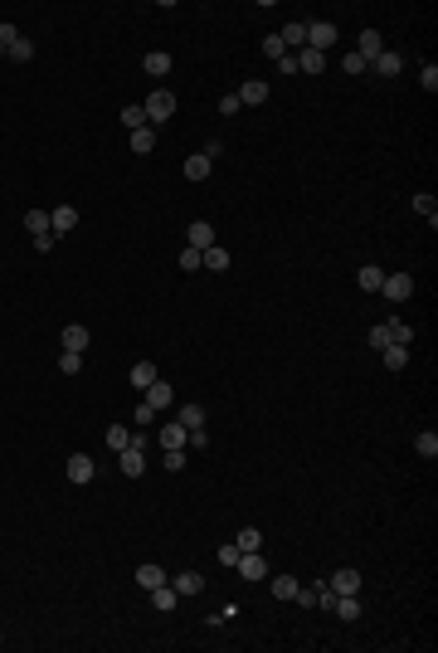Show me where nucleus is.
<instances>
[{
  "label": "nucleus",
  "instance_id": "nucleus-1",
  "mask_svg": "<svg viewBox=\"0 0 438 653\" xmlns=\"http://www.w3.org/2000/svg\"><path fill=\"white\" fill-rule=\"evenodd\" d=\"M141 112H146V127H156V122H166L171 112H176V93H166V88H156L146 103H141Z\"/></svg>",
  "mask_w": 438,
  "mask_h": 653
},
{
  "label": "nucleus",
  "instance_id": "nucleus-2",
  "mask_svg": "<svg viewBox=\"0 0 438 653\" xmlns=\"http://www.w3.org/2000/svg\"><path fill=\"white\" fill-rule=\"evenodd\" d=\"M336 39H341V29H336L331 20H312V25H307V49H317V54H327V49H331V44H336Z\"/></svg>",
  "mask_w": 438,
  "mask_h": 653
},
{
  "label": "nucleus",
  "instance_id": "nucleus-3",
  "mask_svg": "<svg viewBox=\"0 0 438 653\" xmlns=\"http://www.w3.org/2000/svg\"><path fill=\"white\" fill-rule=\"evenodd\" d=\"M380 293H385L390 303H409V298H414V278H409V273H385Z\"/></svg>",
  "mask_w": 438,
  "mask_h": 653
},
{
  "label": "nucleus",
  "instance_id": "nucleus-4",
  "mask_svg": "<svg viewBox=\"0 0 438 653\" xmlns=\"http://www.w3.org/2000/svg\"><path fill=\"white\" fill-rule=\"evenodd\" d=\"M117 468H122L127 478H141V473H146V448H136V444H127V448L117 453Z\"/></svg>",
  "mask_w": 438,
  "mask_h": 653
},
{
  "label": "nucleus",
  "instance_id": "nucleus-5",
  "mask_svg": "<svg viewBox=\"0 0 438 653\" xmlns=\"http://www.w3.org/2000/svg\"><path fill=\"white\" fill-rule=\"evenodd\" d=\"M234 570H239L243 580H268V561H263L258 551H243V556L234 561Z\"/></svg>",
  "mask_w": 438,
  "mask_h": 653
},
{
  "label": "nucleus",
  "instance_id": "nucleus-6",
  "mask_svg": "<svg viewBox=\"0 0 438 653\" xmlns=\"http://www.w3.org/2000/svg\"><path fill=\"white\" fill-rule=\"evenodd\" d=\"M49 229H54V239H59V234H73V229H78V210H73V205H54V210H49Z\"/></svg>",
  "mask_w": 438,
  "mask_h": 653
},
{
  "label": "nucleus",
  "instance_id": "nucleus-7",
  "mask_svg": "<svg viewBox=\"0 0 438 653\" xmlns=\"http://www.w3.org/2000/svg\"><path fill=\"white\" fill-rule=\"evenodd\" d=\"M141 400H146L151 410H166V405H176V390H171V380H151V385L141 390Z\"/></svg>",
  "mask_w": 438,
  "mask_h": 653
},
{
  "label": "nucleus",
  "instance_id": "nucleus-8",
  "mask_svg": "<svg viewBox=\"0 0 438 653\" xmlns=\"http://www.w3.org/2000/svg\"><path fill=\"white\" fill-rule=\"evenodd\" d=\"M93 478H98V463H93L88 453H73V458H69V483L83 488V483H93Z\"/></svg>",
  "mask_w": 438,
  "mask_h": 653
},
{
  "label": "nucleus",
  "instance_id": "nucleus-9",
  "mask_svg": "<svg viewBox=\"0 0 438 653\" xmlns=\"http://www.w3.org/2000/svg\"><path fill=\"white\" fill-rule=\"evenodd\" d=\"M327 585L336 590V595H360V570H355V565H341Z\"/></svg>",
  "mask_w": 438,
  "mask_h": 653
},
{
  "label": "nucleus",
  "instance_id": "nucleus-10",
  "mask_svg": "<svg viewBox=\"0 0 438 653\" xmlns=\"http://www.w3.org/2000/svg\"><path fill=\"white\" fill-rule=\"evenodd\" d=\"M370 69H375L380 78H395V74H404V54L385 49V54H375V59H370Z\"/></svg>",
  "mask_w": 438,
  "mask_h": 653
},
{
  "label": "nucleus",
  "instance_id": "nucleus-11",
  "mask_svg": "<svg viewBox=\"0 0 438 653\" xmlns=\"http://www.w3.org/2000/svg\"><path fill=\"white\" fill-rule=\"evenodd\" d=\"M355 54L370 64L375 54H385V39H380V29H360V39H355Z\"/></svg>",
  "mask_w": 438,
  "mask_h": 653
},
{
  "label": "nucleus",
  "instance_id": "nucleus-12",
  "mask_svg": "<svg viewBox=\"0 0 438 653\" xmlns=\"http://www.w3.org/2000/svg\"><path fill=\"white\" fill-rule=\"evenodd\" d=\"M268 93H273V88H268L263 78H248V83L239 88V103H243V108H258V103H268Z\"/></svg>",
  "mask_w": 438,
  "mask_h": 653
},
{
  "label": "nucleus",
  "instance_id": "nucleus-13",
  "mask_svg": "<svg viewBox=\"0 0 438 653\" xmlns=\"http://www.w3.org/2000/svg\"><path fill=\"white\" fill-rule=\"evenodd\" d=\"M185 181H210V171H215V161L205 156V151H195V156H185Z\"/></svg>",
  "mask_w": 438,
  "mask_h": 653
},
{
  "label": "nucleus",
  "instance_id": "nucleus-14",
  "mask_svg": "<svg viewBox=\"0 0 438 653\" xmlns=\"http://www.w3.org/2000/svg\"><path fill=\"white\" fill-rule=\"evenodd\" d=\"M59 341H64V351H78V356H83V351H88V341H93V331H88V326H64V336H59Z\"/></svg>",
  "mask_w": 438,
  "mask_h": 653
},
{
  "label": "nucleus",
  "instance_id": "nucleus-15",
  "mask_svg": "<svg viewBox=\"0 0 438 653\" xmlns=\"http://www.w3.org/2000/svg\"><path fill=\"white\" fill-rule=\"evenodd\" d=\"M190 249H200V254L215 249V224H210V219H195V224H190Z\"/></svg>",
  "mask_w": 438,
  "mask_h": 653
},
{
  "label": "nucleus",
  "instance_id": "nucleus-16",
  "mask_svg": "<svg viewBox=\"0 0 438 653\" xmlns=\"http://www.w3.org/2000/svg\"><path fill=\"white\" fill-rule=\"evenodd\" d=\"M171 585H176V595L185 600V595H200V590H205V575H200V570H181Z\"/></svg>",
  "mask_w": 438,
  "mask_h": 653
},
{
  "label": "nucleus",
  "instance_id": "nucleus-17",
  "mask_svg": "<svg viewBox=\"0 0 438 653\" xmlns=\"http://www.w3.org/2000/svg\"><path fill=\"white\" fill-rule=\"evenodd\" d=\"M278 39H283V49H307V25H302V20H292V25H283V34H278Z\"/></svg>",
  "mask_w": 438,
  "mask_h": 653
},
{
  "label": "nucleus",
  "instance_id": "nucleus-18",
  "mask_svg": "<svg viewBox=\"0 0 438 653\" xmlns=\"http://www.w3.org/2000/svg\"><path fill=\"white\" fill-rule=\"evenodd\" d=\"M151 605H156L161 614H171V610L181 605V595H176V585H171V580H166V585H156V590H151Z\"/></svg>",
  "mask_w": 438,
  "mask_h": 653
},
{
  "label": "nucleus",
  "instance_id": "nucleus-19",
  "mask_svg": "<svg viewBox=\"0 0 438 653\" xmlns=\"http://www.w3.org/2000/svg\"><path fill=\"white\" fill-rule=\"evenodd\" d=\"M185 439H190V429H185V425H161L156 444H161V448H185Z\"/></svg>",
  "mask_w": 438,
  "mask_h": 653
},
{
  "label": "nucleus",
  "instance_id": "nucleus-20",
  "mask_svg": "<svg viewBox=\"0 0 438 653\" xmlns=\"http://www.w3.org/2000/svg\"><path fill=\"white\" fill-rule=\"evenodd\" d=\"M327 69V54H317V49H297V74H322Z\"/></svg>",
  "mask_w": 438,
  "mask_h": 653
},
{
  "label": "nucleus",
  "instance_id": "nucleus-21",
  "mask_svg": "<svg viewBox=\"0 0 438 653\" xmlns=\"http://www.w3.org/2000/svg\"><path fill=\"white\" fill-rule=\"evenodd\" d=\"M136 585H141V590H156V585H166V570L146 561V565H136Z\"/></svg>",
  "mask_w": 438,
  "mask_h": 653
},
{
  "label": "nucleus",
  "instance_id": "nucleus-22",
  "mask_svg": "<svg viewBox=\"0 0 438 653\" xmlns=\"http://www.w3.org/2000/svg\"><path fill=\"white\" fill-rule=\"evenodd\" d=\"M385 331H390V346H409V341H414V326L400 322V317H390V322H385Z\"/></svg>",
  "mask_w": 438,
  "mask_h": 653
},
{
  "label": "nucleus",
  "instance_id": "nucleus-23",
  "mask_svg": "<svg viewBox=\"0 0 438 653\" xmlns=\"http://www.w3.org/2000/svg\"><path fill=\"white\" fill-rule=\"evenodd\" d=\"M200 268H210V273H224V268H229V249H205V254H200Z\"/></svg>",
  "mask_w": 438,
  "mask_h": 653
},
{
  "label": "nucleus",
  "instance_id": "nucleus-24",
  "mask_svg": "<svg viewBox=\"0 0 438 653\" xmlns=\"http://www.w3.org/2000/svg\"><path fill=\"white\" fill-rule=\"evenodd\" d=\"M141 69H146L151 78H166V74H171V54H161V49H156V54H146V59H141Z\"/></svg>",
  "mask_w": 438,
  "mask_h": 653
},
{
  "label": "nucleus",
  "instance_id": "nucleus-25",
  "mask_svg": "<svg viewBox=\"0 0 438 653\" xmlns=\"http://www.w3.org/2000/svg\"><path fill=\"white\" fill-rule=\"evenodd\" d=\"M151 146H156V127H136L132 132V151L136 156H151Z\"/></svg>",
  "mask_w": 438,
  "mask_h": 653
},
{
  "label": "nucleus",
  "instance_id": "nucleus-26",
  "mask_svg": "<svg viewBox=\"0 0 438 653\" xmlns=\"http://www.w3.org/2000/svg\"><path fill=\"white\" fill-rule=\"evenodd\" d=\"M355 283H360L365 293H380V283H385V268H375V263H365V268L355 273Z\"/></svg>",
  "mask_w": 438,
  "mask_h": 653
},
{
  "label": "nucleus",
  "instance_id": "nucleus-27",
  "mask_svg": "<svg viewBox=\"0 0 438 653\" xmlns=\"http://www.w3.org/2000/svg\"><path fill=\"white\" fill-rule=\"evenodd\" d=\"M176 425H185V429H205V405H181Z\"/></svg>",
  "mask_w": 438,
  "mask_h": 653
},
{
  "label": "nucleus",
  "instance_id": "nucleus-28",
  "mask_svg": "<svg viewBox=\"0 0 438 653\" xmlns=\"http://www.w3.org/2000/svg\"><path fill=\"white\" fill-rule=\"evenodd\" d=\"M331 610H336L346 624H355V619H360V600H355V595H336V605H331Z\"/></svg>",
  "mask_w": 438,
  "mask_h": 653
},
{
  "label": "nucleus",
  "instance_id": "nucleus-29",
  "mask_svg": "<svg viewBox=\"0 0 438 653\" xmlns=\"http://www.w3.org/2000/svg\"><path fill=\"white\" fill-rule=\"evenodd\" d=\"M103 439H108L112 453H122V448L132 444V429H127V425H108V434H103Z\"/></svg>",
  "mask_w": 438,
  "mask_h": 653
},
{
  "label": "nucleus",
  "instance_id": "nucleus-30",
  "mask_svg": "<svg viewBox=\"0 0 438 653\" xmlns=\"http://www.w3.org/2000/svg\"><path fill=\"white\" fill-rule=\"evenodd\" d=\"M24 229H29L34 239H39V234H54V229H49V210H29V215H24Z\"/></svg>",
  "mask_w": 438,
  "mask_h": 653
},
{
  "label": "nucleus",
  "instance_id": "nucleus-31",
  "mask_svg": "<svg viewBox=\"0 0 438 653\" xmlns=\"http://www.w3.org/2000/svg\"><path fill=\"white\" fill-rule=\"evenodd\" d=\"M234 546H239V551H258V546H263V532H258V527H239Z\"/></svg>",
  "mask_w": 438,
  "mask_h": 653
},
{
  "label": "nucleus",
  "instance_id": "nucleus-32",
  "mask_svg": "<svg viewBox=\"0 0 438 653\" xmlns=\"http://www.w3.org/2000/svg\"><path fill=\"white\" fill-rule=\"evenodd\" d=\"M380 351H385V366L390 371H404L409 366V346H380Z\"/></svg>",
  "mask_w": 438,
  "mask_h": 653
},
{
  "label": "nucleus",
  "instance_id": "nucleus-33",
  "mask_svg": "<svg viewBox=\"0 0 438 653\" xmlns=\"http://www.w3.org/2000/svg\"><path fill=\"white\" fill-rule=\"evenodd\" d=\"M151 380H156V366H151V361H136V366H132V385H136V390H146Z\"/></svg>",
  "mask_w": 438,
  "mask_h": 653
},
{
  "label": "nucleus",
  "instance_id": "nucleus-34",
  "mask_svg": "<svg viewBox=\"0 0 438 653\" xmlns=\"http://www.w3.org/2000/svg\"><path fill=\"white\" fill-rule=\"evenodd\" d=\"M414 210H419V215H424L429 224H434V219H438V200L429 195V191H419V195H414Z\"/></svg>",
  "mask_w": 438,
  "mask_h": 653
},
{
  "label": "nucleus",
  "instance_id": "nucleus-35",
  "mask_svg": "<svg viewBox=\"0 0 438 653\" xmlns=\"http://www.w3.org/2000/svg\"><path fill=\"white\" fill-rule=\"evenodd\" d=\"M273 595L278 600H292L297 595V575H273Z\"/></svg>",
  "mask_w": 438,
  "mask_h": 653
},
{
  "label": "nucleus",
  "instance_id": "nucleus-36",
  "mask_svg": "<svg viewBox=\"0 0 438 653\" xmlns=\"http://www.w3.org/2000/svg\"><path fill=\"white\" fill-rule=\"evenodd\" d=\"M414 448H419V458H438V434H434V429H424V434L414 439Z\"/></svg>",
  "mask_w": 438,
  "mask_h": 653
},
{
  "label": "nucleus",
  "instance_id": "nucleus-37",
  "mask_svg": "<svg viewBox=\"0 0 438 653\" xmlns=\"http://www.w3.org/2000/svg\"><path fill=\"white\" fill-rule=\"evenodd\" d=\"M5 59H15V64H24V59H34V44H29V39L20 34V39L10 44V54H5Z\"/></svg>",
  "mask_w": 438,
  "mask_h": 653
},
{
  "label": "nucleus",
  "instance_id": "nucleus-38",
  "mask_svg": "<svg viewBox=\"0 0 438 653\" xmlns=\"http://www.w3.org/2000/svg\"><path fill=\"white\" fill-rule=\"evenodd\" d=\"M59 371H64V376H78V371H83V356H78V351H59Z\"/></svg>",
  "mask_w": 438,
  "mask_h": 653
},
{
  "label": "nucleus",
  "instance_id": "nucleus-39",
  "mask_svg": "<svg viewBox=\"0 0 438 653\" xmlns=\"http://www.w3.org/2000/svg\"><path fill=\"white\" fill-rule=\"evenodd\" d=\"M122 127H146V112H141V103H132V108H122Z\"/></svg>",
  "mask_w": 438,
  "mask_h": 653
},
{
  "label": "nucleus",
  "instance_id": "nucleus-40",
  "mask_svg": "<svg viewBox=\"0 0 438 653\" xmlns=\"http://www.w3.org/2000/svg\"><path fill=\"white\" fill-rule=\"evenodd\" d=\"M341 69H346V74H351V78H355V74H365V69H370V64H365V59H360V54H341Z\"/></svg>",
  "mask_w": 438,
  "mask_h": 653
},
{
  "label": "nucleus",
  "instance_id": "nucleus-41",
  "mask_svg": "<svg viewBox=\"0 0 438 653\" xmlns=\"http://www.w3.org/2000/svg\"><path fill=\"white\" fill-rule=\"evenodd\" d=\"M239 556H243L239 546H234V542H224V546H219V556H215V561H219V565H229V570H234V561H239Z\"/></svg>",
  "mask_w": 438,
  "mask_h": 653
},
{
  "label": "nucleus",
  "instance_id": "nucleus-42",
  "mask_svg": "<svg viewBox=\"0 0 438 653\" xmlns=\"http://www.w3.org/2000/svg\"><path fill=\"white\" fill-rule=\"evenodd\" d=\"M263 54H268V59H273V64H278V59H283V54H288V49H283V39H278V34H268V39H263Z\"/></svg>",
  "mask_w": 438,
  "mask_h": 653
},
{
  "label": "nucleus",
  "instance_id": "nucleus-43",
  "mask_svg": "<svg viewBox=\"0 0 438 653\" xmlns=\"http://www.w3.org/2000/svg\"><path fill=\"white\" fill-rule=\"evenodd\" d=\"M185 468V448H166V473H181Z\"/></svg>",
  "mask_w": 438,
  "mask_h": 653
},
{
  "label": "nucleus",
  "instance_id": "nucleus-44",
  "mask_svg": "<svg viewBox=\"0 0 438 653\" xmlns=\"http://www.w3.org/2000/svg\"><path fill=\"white\" fill-rule=\"evenodd\" d=\"M181 268L195 273V268H200V249H181Z\"/></svg>",
  "mask_w": 438,
  "mask_h": 653
},
{
  "label": "nucleus",
  "instance_id": "nucleus-45",
  "mask_svg": "<svg viewBox=\"0 0 438 653\" xmlns=\"http://www.w3.org/2000/svg\"><path fill=\"white\" fill-rule=\"evenodd\" d=\"M419 83H424L429 93H434V88H438V69H434V64H424V69H419Z\"/></svg>",
  "mask_w": 438,
  "mask_h": 653
},
{
  "label": "nucleus",
  "instance_id": "nucleus-46",
  "mask_svg": "<svg viewBox=\"0 0 438 653\" xmlns=\"http://www.w3.org/2000/svg\"><path fill=\"white\" fill-rule=\"evenodd\" d=\"M239 108H243V103H239V93H224V98H219V112H224V117H234Z\"/></svg>",
  "mask_w": 438,
  "mask_h": 653
},
{
  "label": "nucleus",
  "instance_id": "nucleus-47",
  "mask_svg": "<svg viewBox=\"0 0 438 653\" xmlns=\"http://www.w3.org/2000/svg\"><path fill=\"white\" fill-rule=\"evenodd\" d=\"M132 420H136V425H141V429H146V425H151V420H156V410H151V405H146V400H141V405H136V415H132Z\"/></svg>",
  "mask_w": 438,
  "mask_h": 653
},
{
  "label": "nucleus",
  "instance_id": "nucleus-48",
  "mask_svg": "<svg viewBox=\"0 0 438 653\" xmlns=\"http://www.w3.org/2000/svg\"><path fill=\"white\" fill-rule=\"evenodd\" d=\"M370 346H375V351H380V346H390V331H385V322L370 326Z\"/></svg>",
  "mask_w": 438,
  "mask_h": 653
},
{
  "label": "nucleus",
  "instance_id": "nucleus-49",
  "mask_svg": "<svg viewBox=\"0 0 438 653\" xmlns=\"http://www.w3.org/2000/svg\"><path fill=\"white\" fill-rule=\"evenodd\" d=\"M185 448H210V434H205V429H190V439H185Z\"/></svg>",
  "mask_w": 438,
  "mask_h": 653
},
{
  "label": "nucleus",
  "instance_id": "nucleus-50",
  "mask_svg": "<svg viewBox=\"0 0 438 653\" xmlns=\"http://www.w3.org/2000/svg\"><path fill=\"white\" fill-rule=\"evenodd\" d=\"M205 156H210V161H219V156H224V142H219V137H210V142H205Z\"/></svg>",
  "mask_w": 438,
  "mask_h": 653
},
{
  "label": "nucleus",
  "instance_id": "nucleus-51",
  "mask_svg": "<svg viewBox=\"0 0 438 653\" xmlns=\"http://www.w3.org/2000/svg\"><path fill=\"white\" fill-rule=\"evenodd\" d=\"M278 74H297V54H283L278 59Z\"/></svg>",
  "mask_w": 438,
  "mask_h": 653
},
{
  "label": "nucleus",
  "instance_id": "nucleus-52",
  "mask_svg": "<svg viewBox=\"0 0 438 653\" xmlns=\"http://www.w3.org/2000/svg\"><path fill=\"white\" fill-rule=\"evenodd\" d=\"M5 54H10V49H5V44H0V59H5Z\"/></svg>",
  "mask_w": 438,
  "mask_h": 653
}]
</instances>
